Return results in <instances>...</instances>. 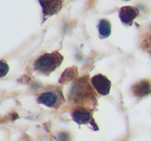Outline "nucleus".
I'll use <instances>...</instances> for the list:
<instances>
[{
  "label": "nucleus",
  "mask_w": 151,
  "mask_h": 141,
  "mask_svg": "<svg viewBox=\"0 0 151 141\" xmlns=\"http://www.w3.org/2000/svg\"><path fill=\"white\" fill-rule=\"evenodd\" d=\"M91 85V81L87 75L73 81L68 93L70 105L75 108H86L92 111L96 106V93Z\"/></svg>",
  "instance_id": "1"
},
{
  "label": "nucleus",
  "mask_w": 151,
  "mask_h": 141,
  "mask_svg": "<svg viewBox=\"0 0 151 141\" xmlns=\"http://www.w3.org/2000/svg\"><path fill=\"white\" fill-rule=\"evenodd\" d=\"M63 61V56L58 52L54 51L52 53H45L38 56L33 61V69L42 75H50L57 67L61 65Z\"/></svg>",
  "instance_id": "2"
},
{
  "label": "nucleus",
  "mask_w": 151,
  "mask_h": 141,
  "mask_svg": "<svg viewBox=\"0 0 151 141\" xmlns=\"http://www.w3.org/2000/svg\"><path fill=\"white\" fill-rule=\"evenodd\" d=\"M37 102L42 105L47 106V107L57 109L64 102L62 88L60 86H57V85H51V86L45 87L42 90V93L38 95Z\"/></svg>",
  "instance_id": "3"
},
{
  "label": "nucleus",
  "mask_w": 151,
  "mask_h": 141,
  "mask_svg": "<svg viewBox=\"0 0 151 141\" xmlns=\"http://www.w3.org/2000/svg\"><path fill=\"white\" fill-rule=\"evenodd\" d=\"M91 84L99 95H108L111 90V81L105 75L97 74L90 79Z\"/></svg>",
  "instance_id": "4"
},
{
  "label": "nucleus",
  "mask_w": 151,
  "mask_h": 141,
  "mask_svg": "<svg viewBox=\"0 0 151 141\" xmlns=\"http://www.w3.org/2000/svg\"><path fill=\"white\" fill-rule=\"evenodd\" d=\"M138 15L139 9L134 7H123L119 11V18L124 25H132Z\"/></svg>",
  "instance_id": "5"
},
{
  "label": "nucleus",
  "mask_w": 151,
  "mask_h": 141,
  "mask_svg": "<svg viewBox=\"0 0 151 141\" xmlns=\"http://www.w3.org/2000/svg\"><path fill=\"white\" fill-rule=\"evenodd\" d=\"M71 118L79 124H86L92 120V113L86 108H75L71 111Z\"/></svg>",
  "instance_id": "6"
},
{
  "label": "nucleus",
  "mask_w": 151,
  "mask_h": 141,
  "mask_svg": "<svg viewBox=\"0 0 151 141\" xmlns=\"http://www.w3.org/2000/svg\"><path fill=\"white\" fill-rule=\"evenodd\" d=\"M132 93L138 98H144L146 95H151V82L147 79L140 80L136 84L132 85Z\"/></svg>",
  "instance_id": "7"
},
{
  "label": "nucleus",
  "mask_w": 151,
  "mask_h": 141,
  "mask_svg": "<svg viewBox=\"0 0 151 141\" xmlns=\"http://www.w3.org/2000/svg\"><path fill=\"white\" fill-rule=\"evenodd\" d=\"M139 46L151 57V24L139 36Z\"/></svg>",
  "instance_id": "8"
},
{
  "label": "nucleus",
  "mask_w": 151,
  "mask_h": 141,
  "mask_svg": "<svg viewBox=\"0 0 151 141\" xmlns=\"http://www.w3.org/2000/svg\"><path fill=\"white\" fill-rule=\"evenodd\" d=\"M40 4L42 7V13L46 16H52L57 14L61 9H62L63 2L60 0L56 1H40Z\"/></svg>",
  "instance_id": "9"
},
{
  "label": "nucleus",
  "mask_w": 151,
  "mask_h": 141,
  "mask_svg": "<svg viewBox=\"0 0 151 141\" xmlns=\"http://www.w3.org/2000/svg\"><path fill=\"white\" fill-rule=\"evenodd\" d=\"M77 79H78V67H71L66 69L62 73L60 79H59V83L64 84V83L70 82V81H76Z\"/></svg>",
  "instance_id": "10"
},
{
  "label": "nucleus",
  "mask_w": 151,
  "mask_h": 141,
  "mask_svg": "<svg viewBox=\"0 0 151 141\" xmlns=\"http://www.w3.org/2000/svg\"><path fill=\"white\" fill-rule=\"evenodd\" d=\"M97 29H99V36L103 38H108V36H110V34H111L112 25L109 20L101 19V21H99V25H97Z\"/></svg>",
  "instance_id": "11"
},
{
  "label": "nucleus",
  "mask_w": 151,
  "mask_h": 141,
  "mask_svg": "<svg viewBox=\"0 0 151 141\" xmlns=\"http://www.w3.org/2000/svg\"><path fill=\"white\" fill-rule=\"evenodd\" d=\"M0 67H1V77H4L5 75L7 74V72H9V65L5 63L4 60H1L0 61Z\"/></svg>",
  "instance_id": "12"
}]
</instances>
